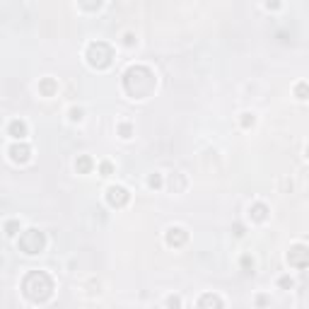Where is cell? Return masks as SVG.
Returning a JSON list of instances; mask_svg holds the SVG:
<instances>
[{
	"mask_svg": "<svg viewBox=\"0 0 309 309\" xmlns=\"http://www.w3.org/2000/svg\"><path fill=\"white\" fill-rule=\"evenodd\" d=\"M157 78L147 65H131L123 73V89L131 99H147L155 92Z\"/></svg>",
	"mask_w": 309,
	"mask_h": 309,
	"instance_id": "obj_1",
	"label": "cell"
},
{
	"mask_svg": "<svg viewBox=\"0 0 309 309\" xmlns=\"http://www.w3.org/2000/svg\"><path fill=\"white\" fill-rule=\"evenodd\" d=\"M22 292H25V297L29 302L44 305L54 295V281H51V276L46 271H29L22 278Z\"/></svg>",
	"mask_w": 309,
	"mask_h": 309,
	"instance_id": "obj_2",
	"label": "cell"
},
{
	"mask_svg": "<svg viewBox=\"0 0 309 309\" xmlns=\"http://www.w3.org/2000/svg\"><path fill=\"white\" fill-rule=\"evenodd\" d=\"M84 58H87V63H89L92 68L107 70V68L113 63V49L107 44V41H92V44L87 46Z\"/></svg>",
	"mask_w": 309,
	"mask_h": 309,
	"instance_id": "obj_3",
	"label": "cell"
},
{
	"mask_svg": "<svg viewBox=\"0 0 309 309\" xmlns=\"http://www.w3.org/2000/svg\"><path fill=\"white\" fill-rule=\"evenodd\" d=\"M44 247H46V237H44L41 229L31 227V229H25V232L20 234V252L22 253L36 256L39 252H44Z\"/></svg>",
	"mask_w": 309,
	"mask_h": 309,
	"instance_id": "obj_4",
	"label": "cell"
},
{
	"mask_svg": "<svg viewBox=\"0 0 309 309\" xmlns=\"http://www.w3.org/2000/svg\"><path fill=\"white\" fill-rule=\"evenodd\" d=\"M287 263H290L292 268H307L309 266V247H305V244L290 247V252H287Z\"/></svg>",
	"mask_w": 309,
	"mask_h": 309,
	"instance_id": "obj_5",
	"label": "cell"
},
{
	"mask_svg": "<svg viewBox=\"0 0 309 309\" xmlns=\"http://www.w3.org/2000/svg\"><path fill=\"white\" fill-rule=\"evenodd\" d=\"M128 200H131V194H128L123 186H109V189H107V203H109L112 208H123Z\"/></svg>",
	"mask_w": 309,
	"mask_h": 309,
	"instance_id": "obj_6",
	"label": "cell"
},
{
	"mask_svg": "<svg viewBox=\"0 0 309 309\" xmlns=\"http://www.w3.org/2000/svg\"><path fill=\"white\" fill-rule=\"evenodd\" d=\"M7 155H10V160H12V162L25 165V162H29V157H31V147L25 145V142H15V145H10Z\"/></svg>",
	"mask_w": 309,
	"mask_h": 309,
	"instance_id": "obj_7",
	"label": "cell"
},
{
	"mask_svg": "<svg viewBox=\"0 0 309 309\" xmlns=\"http://www.w3.org/2000/svg\"><path fill=\"white\" fill-rule=\"evenodd\" d=\"M186 239H189V232L184 229V227H169L167 234H165V242H167L169 247H184L186 244Z\"/></svg>",
	"mask_w": 309,
	"mask_h": 309,
	"instance_id": "obj_8",
	"label": "cell"
},
{
	"mask_svg": "<svg viewBox=\"0 0 309 309\" xmlns=\"http://www.w3.org/2000/svg\"><path fill=\"white\" fill-rule=\"evenodd\" d=\"M7 136H12L15 140H22V138L27 136V123L20 121V118L10 121V126H7Z\"/></svg>",
	"mask_w": 309,
	"mask_h": 309,
	"instance_id": "obj_9",
	"label": "cell"
},
{
	"mask_svg": "<svg viewBox=\"0 0 309 309\" xmlns=\"http://www.w3.org/2000/svg\"><path fill=\"white\" fill-rule=\"evenodd\" d=\"M249 215H252V220H256V223H263V220L268 218V205H266V203H253L252 208H249Z\"/></svg>",
	"mask_w": 309,
	"mask_h": 309,
	"instance_id": "obj_10",
	"label": "cell"
},
{
	"mask_svg": "<svg viewBox=\"0 0 309 309\" xmlns=\"http://www.w3.org/2000/svg\"><path fill=\"white\" fill-rule=\"evenodd\" d=\"M58 92V83L54 78H44L41 83H39V94H44V97H54Z\"/></svg>",
	"mask_w": 309,
	"mask_h": 309,
	"instance_id": "obj_11",
	"label": "cell"
},
{
	"mask_svg": "<svg viewBox=\"0 0 309 309\" xmlns=\"http://www.w3.org/2000/svg\"><path fill=\"white\" fill-rule=\"evenodd\" d=\"M92 167H94V162H92L89 155H80V157L75 160V169H78V174H89Z\"/></svg>",
	"mask_w": 309,
	"mask_h": 309,
	"instance_id": "obj_12",
	"label": "cell"
},
{
	"mask_svg": "<svg viewBox=\"0 0 309 309\" xmlns=\"http://www.w3.org/2000/svg\"><path fill=\"white\" fill-rule=\"evenodd\" d=\"M169 189L174 191V194H181L184 189H186V179H184V174H171V179H169Z\"/></svg>",
	"mask_w": 309,
	"mask_h": 309,
	"instance_id": "obj_13",
	"label": "cell"
},
{
	"mask_svg": "<svg viewBox=\"0 0 309 309\" xmlns=\"http://www.w3.org/2000/svg\"><path fill=\"white\" fill-rule=\"evenodd\" d=\"M225 302L218 297V295H203L200 300H198V307H223Z\"/></svg>",
	"mask_w": 309,
	"mask_h": 309,
	"instance_id": "obj_14",
	"label": "cell"
},
{
	"mask_svg": "<svg viewBox=\"0 0 309 309\" xmlns=\"http://www.w3.org/2000/svg\"><path fill=\"white\" fill-rule=\"evenodd\" d=\"M102 2H104V0H80V7L87 10V12H97V10L102 7Z\"/></svg>",
	"mask_w": 309,
	"mask_h": 309,
	"instance_id": "obj_15",
	"label": "cell"
},
{
	"mask_svg": "<svg viewBox=\"0 0 309 309\" xmlns=\"http://www.w3.org/2000/svg\"><path fill=\"white\" fill-rule=\"evenodd\" d=\"M295 97H297V99H309V84L307 83L295 84Z\"/></svg>",
	"mask_w": 309,
	"mask_h": 309,
	"instance_id": "obj_16",
	"label": "cell"
},
{
	"mask_svg": "<svg viewBox=\"0 0 309 309\" xmlns=\"http://www.w3.org/2000/svg\"><path fill=\"white\" fill-rule=\"evenodd\" d=\"M17 232H20V220H7L5 223V234L7 237H15Z\"/></svg>",
	"mask_w": 309,
	"mask_h": 309,
	"instance_id": "obj_17",
	"label": "cell"
},
{
	"mask_svg": "<svg viewBox=\"0 0 309 309\" xmlns=\"http://www.w3.org/2000/svg\"><path fill=\"white\" fill-rule=\"evenodd\" d=\"M239 123H242V128H252L253 123H256V116L253 113H242V118H239Z\"/></svg>",
	"mask_w": 309,
	"mask_h": 309,
	"instance_id": "obj_18",
	"label": "cell"
},
{
	"mask_svg": "<svg viewBox=\"0 0 309 309\" xmlns=\"http://www.w3.org/2000/svg\"><path fill=\"white\" fill-rule=\"evenodd\" d=\"M147 186H150V189H155V191H157V189H162V176H160V174H150Z\"/></svg>",
	"mask_w": 309,
	"mask_h": 309,
	"instance_id": "obj_19",
	"label": "cell"
},
{
	"mask_svg": "<svg viewBox=\"0 0 309 309\" xmlns=\"http://www.w3.org/2000/svg\"><path fill=\"white\" fill-rule=\"evenodd\" d=\"M118 136H121V138H131V136H133L131 123H118Z\"/></svg>",
	"mask_w": 309,
	"mask_h": 309,
	"instance_id": "obj_20",
	"label": "cell"
},
{
	"mask_svg": "<svg viewBox=\"0 0 309 309\" xmlns=\"http://www.w3.org/2000/svg\"><path fill=\"white\" fill-rule=\"evenodd\" d=\"M242 268H244L247 273H253V258L249 256V253H244V256H242Z\"/></svg>",
	"mask_w": 309,
	"mask_h": 309,
	"instance_id": "obj_21",
	"label": "cell"
},
{
	"mask_svg": "<svg viewBox=\"0 0 309 309\" xmlns=\"http://www.w3.org/2000/svg\"><path fill=\"white\" fill-rule=\"evenodd\" d=\"M278 285H281L282 290H292V287H295V281H292L290 276H282V278H278Z\"/></svg>",
	"mask_w": 309,
	"mask_h": 309,
	"instance_id": "obj_22",
	"label": "cell"
},
{
	"mask_svg": "<svg viewBox=\"0 0 309 309\" xmlns=\"http://www.w3.org/2000/svg\"><path fill=\"white\" fill-rule=\"evenodd\" d=\"M99 171H102V176H109L113 171V165L112 162H102V165H99Z\"/></svg>",
	"mask_w": 309,
	"mask_h": 309,
	"instance_id": "obj_23",
	"label": "cell"
},
{
	"mask_svg": "<svg viewBox=\"0 0 309 309\" xmlns=\"http://www.w3.org/2000/svg\"><path fill=\"white\" fill-rule=\"evenodd\" d=\"M70 121H83V109H80V107H73V109H70Z\"/></svg>",
	"mask_w": 309,
	"mask_h": 309,
	"instance_id": "obj_24",
	"label": "cell"
},
{
	"mask_svg": "<svg viewBox=\"0 0 309 309\" xmlns=\"http://www.w3.org/2000/svg\"><path fill=\"white\" fill-rule=\"evenodd\" d=\"M123 44H126V46H133V44H136V36H133V34L128 31V34L123 36Z\"/></svg>",
	"mask_w": 309,
	"mask_h": 309,
	"instance_id": "obj_25",
	"label": "cell"
},
{
	"mask_svg": "<svg viewBox=\"0 0 309 309\" xmlns=\"http://www.w3.org/2000/svg\"><path fill=\"white\" fill-rule=\"evenodd\" d=\"M266 7H268V10H278V7H281V0H266Z\"/></svg>",
	"mask_w": 309,
	"mask_h": 309,
	"instance_id": "obj_26",
	"label": "cell"
},
{
	"mask_svg": "<svg viewBox=\"0 0 309 309\" xmlns=\"http://www.w3.org/2000/svg\"><path fill=\"white\" fill-rule=\"evenodd\" d=\"M167 307H181V300H179V297H169Z\"/></svg>",
	"mask_w": 309,
	"mask_h": 309,
	"instance_id": "obj_27",
	"label": "cell"
},
{
	"mask_svg": "<svg viewBox=\"0 0 309 309\" xmlns=\"http://www.w3.org/2000/svg\"><path fill=\"white\" fill-rule=\"evenodd\" d=\"M232 229H234V234H237V237H242V234H244V227L239 225V223H237V225L232 227Z\"/></svg>",
	"mask_w": 309,
	"mask_h": 309,
	"instance_id": "obj_28",
	"label": "cell"
},
{
	"mask_svg": "<svg viewBox=\"0 0 309 309\" xmlns=\"http://www.w3.org/2000/svg\"><path fill=\"white\" fill-rule=\"evenodd\" d=\"M305 155H307V160H309V145H307V150H305Z\"/></svg>",
	"mask_w": 309,
	"mask_h": 309,
	"instance_id": "obj_29",
	"label": "cell"
}]
</instances>
